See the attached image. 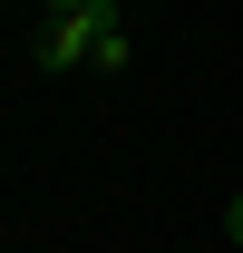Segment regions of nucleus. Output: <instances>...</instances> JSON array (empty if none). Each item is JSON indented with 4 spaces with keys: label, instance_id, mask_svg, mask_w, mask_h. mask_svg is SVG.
Segmentation results:
<instances>
[{
    "label": "nucleus",
    "instance_id": "obj_3",
    "mask_svg": "<svg viewBox=\"0 0 243 253\" xmlns=\"http://www.w3.org/2000/svg\"><path fill=\"white\" fill-rule=\"evenodd\" d=\"M39 10H97V0H39Z\"/></svg>",
    "mask_w": 243,
    "mask_h": 253
},
{
    "label": "nucleus",
    "instance_id": "obj_1",
    "mask_svg": "<svg viewBox=\"0 0 243 253\" xmlns=\"http://www.w3.org/2000/svg\"><path fill=\"white\" fill-rule=\"evenodd\" d=\"M49 78H68V68H97V78H117L136 49H126V20H117V0H97V10H49L39 20V49H30Z\"/></svg>",
    "mask_w": 243,
    "mask_h": 253
},
{
    "label": "nucleus",
    "instance_id": "obj_2",
    "mask_svg": "<svg viewBox=\"0 0 243 253\" xmlns=\"http://www.w3.org/2000/svg\"><path fill=\"white\" fill-rule=\"evenodd\" d=\"M224 234H234V244H243V195H234V205H224Z\"/></svg>",
    "mask_w": 243,
    "mask_h": 253
}]
</instances>
